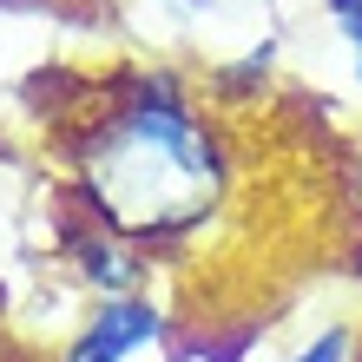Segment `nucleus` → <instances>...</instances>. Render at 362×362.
<instances>
[{
  "label": "nucleus",
  "instance_id": "39448f33",
  "mask_svg": "<svg viewBox=\"0 0 362 362\" xmlns=\"http://www.w3.org/2000/svg\"><path fill=\"white\" fill-rule=\"evenodd\" d=\"M0 362H20V356H0Z\"/></svg>",
  "mask_w": 362,
  "mask_h": 362
},
{
  "label": "nucleus",
  "instance_id": "20e7f679",
  "mask_svg": "<svg viewBox=\"0 0 362 362\" xmlns=\"http://www.w3.org/2000/svg\"><path fill=\"white\" fill-rule=\"evenodd\" d=\"M284 362H356V329L349 323H323L303 349H290Z\"/></svg>",
  "mask_w": 362,
  "mask_h": 362
},
{
  "label": "nucleus",
  "instance_id": "7ed1b4c3",
  "mask_svg": "<svg viewBox=\"0 0 362 362\" xmlns=\"http://www.w3.org/2000/svg\"><path fill=\"white\" fill-rule=\"evenodd\" d=\"M323 20H329L336 47L349 53V73L362 79V0H323Z\"/></svg>",
  "mask_w": 362,
  "mask_h": 362
},
{
  "label": "nucleus",
  "instance_id": "f03ea898",
  "mask_svg": "<svg viewBox=\"0 0 362 362\" xmlns=\"http://www.w3.org/2000/svg\"><path fill=\"white\" fill-rule=\"evenodd\" d=\"M165 336V310L158 296L145 290H125V296H99L86 310V323L66 336V349L53 362H132L139 349H152Z\"/></svg>",
  "mask_w": 362,
  "mask_h": 362
},
{
  "label": "nucleus",
  "instance_id": "f257e3e1",
  "mask_svg": "<svg viewBox=\"0 0 362 362\" xmlns=\"http://www.w3.org/2000/svg\"><path fill=\"white\" fill-rule=\"evenodd\" d=\"M93 224L139 250L191 244L230 198V145L218 112L178 73H139L86 119L73 145Z\"/></svg>",
  "mask_w": 362,
  "mask_h": 362
}]
</instances>
